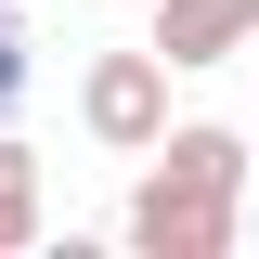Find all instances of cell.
Listing matches in <instances>:
<instances>
[{
	"label": "cell",
	"instance_id": "cell-1",
	"mask_svg": "<svg viewBox=\"0 0 259 259\" xmlns=\"http://www.w3.org/2000/svg\"><path fill=\"white\" fill-rule=\"evenodd\" d=\"M78 117H91L104 156H156L168 143V52L143 39V52H104L91 78H78Z\"/></svg>",
	"mask_w": 259,
	"mask_h": 259
},
{
	"label": "cell",
	"instance_id": "cell-2",
	"mask_svg": "<svg viewBox=\"0 0 259 259\" xmlns=\"http://www.w3.org/2000/svg\"><path fill=\"white\" fill-rule=\"evenodd\" d=\"M233 221H246L233 194H207V182H168V168L130 194V246H143V259H221V246H233Z\"/></svg>",
	"mask_w": 259,
	"mask_h": 259
},
{
	"label": "cell",
	"instance_id": "cell-3",
	"mask_svg": "<svg viewBox=\"0 0 259 259\" xmlns=\"http://www.w3.org/2000/svg\"><path fill=\"white\" fill-rule=\"evenodd\" d=\"M259 39V0H156V52L168 65H233Z\"/></svg>",
	"mask_w": 259,
	"mask_h": 259
},
{
	"label": "cell",
	"instance_id": "cell-4",
	"mask_svg": "<svg viewBox=\"0 0 259 259\" xmlns=\"http://www.w3.org/2000/svg\"><path fill=\"white\" fill-rule=\"evenodd\" d=\"M156 168H168V182H207V194L246 207V130H221V117H182V130L156 143Z\"/></svg>",
	"mask_w": 259,
	"mask_h": 259
},
{
	"label": "cell",
	"instance_id": "cell-5",
	"mask_svg": "<svg viewBox=\"0 0 259 259\" xmlns=\"http://www.w3.org/2000/svg\"><path fill=\"white\" fill-rule=\"evenodd\" d=\"M13 246H39V156L0 130V259H13Z\"/></svg>",
	"mask_w": 259,
	"mask_h": 259
},
{
	"label": "cell",
	"instance_id": "cell-6",
	"mask_svg": "<svg viewBox=\"0 0 259 259\" xmlns=\"http://www.w3.org/2000/svg\"><path fill=\"white\" fill-rule=\"evenodd\" d=\"M26 91H39V52H26V13L0 0V130L26 117Z\"/></svg>",
	"mask_w": 259,
	"mask_h": 259
},
{
	"label": "cell",
	"instance_id": "cell-7",
	"mask_svg": "<svg viewBox=\"0 0 259 259\" xmlns=\"http://www.w3.org/2000/svg\"><path fill=\"white\" fill-rule=\"evenodd\" d=\"M246 233H259V182H246Z\"/></svg>",
	"mask_w": 259,
	"mask_h": 259
}]
</instances>
